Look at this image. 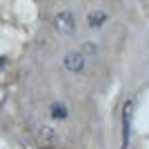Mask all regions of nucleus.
<instances>
[{
	"mask_svg": "<svg viewBox=\"0 0 149 149\" xmlns=\"http://www.w3.org/2000/svg\"><path fill=\"white\" fill-rule=\"evenodd\" d=\"M54 27H56L58 33H62V36H71L76 31V18L71 11H58L56 16H54Z\"/></svg>",
	"mask_w": 149,
	"mask_h": 149,
	"instance_id": "obj_1",
	"label": "nucleus"
},
{
	"mask_svg": "<svg viewBox=\"0 0 149 149\" xmlns=\"http://www.w3.org/2000/svg\"><path fill=\"white\" fill-rule=\"evenodd\" d=\"M134 107H136V100L129 98L123 107V147L120 149H127L129 147V136H131V116H134Z\"/></svg>",
	"mask_w": 149,
	"mask_h": 149,
	"instance_id": "obj_2",
	"label": "nucleus"
},
{
	"mask_svg": "<svg viewBox=\"0 0 149 149\" xmlns=\"http://www.w3.org/2000/svg\"><path fill=\"white\" fill-rule=\"evenodd\" d=\"M62 62H65V69H69V71H82L85 69V56L82 54H67Z\"/></svg>",
	"mask_w": 149,
	"mask_h": 149,
	"instance_id": "obj_3",
	"label": "nucleus"
},
{
	"mask_svg": "<svg viewBox=\"0 0 149 149\" xmlns=\"http://www.w3.org/2000/svg\"><path fill=\"white\" fill-rule=\"evenodd\" d=\"M105 20H107V13H105V11H100V9H96V11L89 13L87 22H89V27H93V29H100Z\"/></svg>",
	"mask_w": 149,
	"mask_h": 149,
	"instance_id": "obj_4",
	"label": "nucleus"
},
{
	"mask_svg": "<svg viewBox=\"0 0 149 149\" xmlns=\"http://www.w3.org/2000/svg\"><path fill=\"white\" fill-rule=\"evenodd\" d=\"M51 116H54L56 120H65V118H67V107L60 105V102L51 105Z\"/></svg>",
	"mask_w": 149,
	"mask_h": 149,
	"instance_id": "obj_5",
	"label": "nucleus"
},
{
	"mask_svg": "<svg viewBox=\"0 0 149 149\" xmlns=\"http://www.w3.org/2000/svg\"><path fill=\"white\" fill-rule=\"evenodd\" d=\"M2 65H5V58H0V69H2Z\"/></svg>",
	"mask_w": 149,
	"mask_h": 149,
	"instance_id": "obj_6",
	"label": "nucleus"
}]
</instances>
